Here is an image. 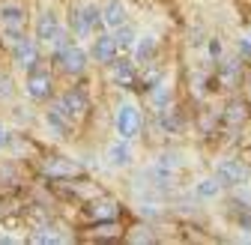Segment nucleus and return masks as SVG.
I'll return each instance as SVG.
<instances>
[{
    "label": "nucleus",
    "instance_id": "f257e3e1",
    "mask_svg": "<svg viewBox=\"0 0 251 245\" xmlns=\"http://www.w3.org/2000/svg\"><path fill=\"white\" fill-rule=\"evenodd\" d=\"M51 60H54L57 72H63V75H84L90 66V54L78 42H72L69 33L51 48Z\"/></svg>",
    "mask_w": 251,
    "mask_h": 245
},
{
    "label": "nucleus",
    "instance_id": "f03ea898",
    "mask_svg": "<svg viewBox=\"0 0 251 245\" xmlns=\"http://www.w3.org/2000/svg\"><path fill=\"white\" fill-rule=\"evenodd\" d=\"M27 33V9L21 0H0V39L12 45L18 36Z\"/></svg>",
    "mask_w": 251,
    "mask_h": 245
},
{
    "label": "nucleus",
    "instance_id": "7ed1b4c3",
    "mask_svg": "<svg viewBox=\"0 0 251 245\" xmlns=\"http://www.w3.org/2000/svg\"><path fill=\"white\" fill-rule=\"evenodd\" d=\"M179 171H182V162H179L176 152H162V156L147 168V186L155 189V192H165L176 182Z\"/></svg>",
    "mask_w": 251,
    "mask_h": 245
},
{
    "label": "nucleus",
    "instance_id": "20e7f679",
    "mask_svg": "<svg viewBox=\"0 0 251 245\" xmlns=\"http://www.w3.org/2000/svg\"><path fill=\"white\" fill-rule=\"evenodd\" d=\"M69 27H72V33L81 36V39L96 36L99 30H102V9L96 3H78V6H72Z\"/></svg>",
    "mask_w": 251,
    "mask_h": 245
},
{
    "label": "nucleus",
    "instance_id": "39448f33",
    "mask_svg": "<svg viewBox=\"0 0 251 245\" xmlns=\"http://www.w3.org/2000/svg\"><path fill=\"white\" fill-rule=\"evenodd\" d=\"M51 108H57L63 117L72 122V129H75L78 122L87 117V111H90V96L84 93L81 87H69L66 93H60V96L51 102Z\"/></svg>",
    "mask_w": 251,
    "mask_h": 245
},
{
    "label": "nucleus",
    "instance_id": "423d86ee",
    "mask_svg": "<svg viewBox=\"0 0 251 245\" xmlns=\"http://www.w3.org/2000/svg\"><path fill=\"white\" fill-rule=\"evenodd\" d=\"M63 36H66V27H63L60 15L54 9H42L36 15V24H33V39L39 48H54Z\"/></svg>",
    "mask_w": 251,
    "mask_h": 245
},
{
    "label": "nucleus",
    "instance_id": "0eeeda50",
    "mask_svg": "<svg viewBox=\"0 0 251 245\" xmlns=\"http://www.w3.org/2000/svg\"><path fill=\"white\" fill-rule=\"evenodd\" d=\"M24 93L33 102H48L54 96V75L42 63H36L33 69L24 72Z\"/></svg>",
    "mask_w": 251,
    "mask_h": 245
},
{
    "label": "nucleus",
    "instance_id": "6e6552de",
    "mask_svg": "<svg viewBox=\"0 0 251 245\" xmlns=\"http://www.w3.org/2000/svg\"><path fill=\"white\" fill-rule=\"evenodd\" d=\"M9 48V54H12V63L21 69V72H27V69H33L36 63H42V48L36 45V39L33 36H18L12 45H6Z\"/></svg>",
    "mask_w": 251,
    "mask_h": 245
},
{
    "label": "nucleus",
    "instance_id": "1a4fd4ad",
    "mask_svg": "<svg viewBox=\"0 0 251 245\" xmlns=\"http://www.w3.org/2000/svg\"><path fill=\"white\" fill-rule=\"evenodd\" d=\"M215 176L222 182V189H239V186L248 182L251 171H248V165L242 159H222L218 168H215Z\"/></svg>",
    "mask_w": 251,
    "mask_h": 245
},
{
    "label": "nucleus",
    "instance_id": "9d476101",
    "mask_svg": "<svg viewBox=\"0 0 251 245\" xmlns=\"http://www.w3.org/2000/svg\"><path fill=\"white\" fill-rule=\"evenodd\" d=\"M114 126H117V135L123 141H132L138 135V129H141V111L135 105H129V102L120 105L117 108V117H114Z\"/></svg>",
    "mask_w": 251,
    "mask_h": 245
},
{
    "label": "nucleus",
    "instance_id": "9b49d317",
    "mask_svg": "<svg viewBox=\"0 0 251 245\" xmlns=\"http://www.w3.org/2000/svg\"><path fill=\"white\" fill-rule=\"evenodd\" d=\"M108 66H111V78H114V84L120 90H135V84H138V63H135V60L114 57Z\"/></svg>",
    "mask_w": 251,
    "mask_h": 245
},
{
    "label": "nucleus",
    "instance_id": "f8f14e48",
    "mask_svg": "<svg viewBox=\"0 0 251 245\" xmlns=\"http://www.w3.org/2000/svg\"><path fill=\"white\" fill-rule=\"evenodd\" d=\"M42 173H45V179H54V182H60V179H72V176H81V173H84V168H81L78 162H72V159L54 156V159H48V162H45Z\"/></svg>",
    "mask_w": 251,
    "mask_h": 245
},
{
    "label": "nucleus",
    "instance_id": "ddd939ff",
    "mask_svg": "<svg viewBox=\"0 0 251 245\" xmlns=\"http://www.w3.org/2000/svg\"><path fill=\"white\" fill-rule=\"evenodd\" d=\"M245 122H248V111L242 102H230L225 111H222V129L227 138H239V132L245 129Z\"/></svg>",
    "mask_w": 251,
    "mask_h": 245
},
{
    "label": "nucleus",
    "instance_id": "4468645a",
    "mask_svg": "<svg viewBox=\"0 0 251 245\" xmlns=\"http://www.w3.org/2000/svg\"><path fill=\"white\" fill-rule=\"evenodd\" d=\"M120 54L117 48V39L114 33H99V36H93V48H90V57L96 60V63H111V60Z\"/></svg>",
    "mask_w": 251,
    "mask_h": 245
},
{
    "label": "nucleus",
    "instance_id": "2eb2a0df",
    "mask_svg": "<svg viewBox=\"0 0 251 245\" xmlns=\"http://www.w3.org/2000/svg\"><path fill=\"white\" fill-rule=\"evenodd\" d=\"M120 212H123V206L117 200H96L87 206V216L93 219V224H111L120 219Z\"/></svg>",
    "mask_w": 251,
    "mask_h": 245
},
{
    "label": "nucleus",
    "instance_id": "dca6fc26",
    "mask_svg": "<svg viewBox=\"0 0 251 245\" xmlns=\"http://www.w3.org/2000/svg\"><path fill=\"white\" fill-rule=\"evenodd\" d=\"M99 9H102V27L117 30L120 24H126V3L123 0H108V3L99 6Z\"/></svg>",
    "mask_w": 251,
    "mask_h": 245
},
{
    "label": "nucleus",
    "instance_id": "f3484780",
    "mask_svg": "<svg viewBox=\"0 0 251 245\" xmlns=\"http://www.w3.org/2000/svg\"><path fill=\"white\" fill-rule=\"evenodd\" d=\"M108 165L111 168H129L132 165V147H129V141H114L111 147H108Z\"/></svg>",
    "mask_w": 251,
    "mask_h": 245
},
{
    "label": "nucleus",
    "instance_id": "a211bd4d",
    "mask_svg": "<svg viewBox=\"0 0 251 245\" xmlns=\"http://www.w3.org/2000/svg\"><path fill=\"white\" fill-rule=\"evenodd\" d=\"M155 54H159V39H155V36H141V42L135 45V63L138 66H144V63H150V60H155Z\"/></svg>",
    "mask_w": 251,
    "mask_h": 245
},
{
    "label": "nucleus",
    "instance_id": "6ab92c4d",
    "mask_svg": "<svg viewBox=\"0 0 251 245\" xmlns=\"http://www.w3.org/2000/svg\"><path fill=\"white\" fill-rule=\"evenodd\" d=\"M218 195H222V182H218V176H203L201 182H195V197L198 200H215Z\"/></svg>",
    "mask_w": 251,
    "mask_h": 245
},
{
    "label": "nucleus",
    "instance_id": "aec40b11",
    "mask_svg": "<svg viewBox=\"0 0 251 245\" xmlns=\"http://www.w3.org/2000/svg\"><path fill=\"white\" fill-rule=\"evenodd\" d=\"M218 75H222L225 87H233L239 81V60H218Z\"/></svg>",
    "mask_w": 251,
    "mask_h": 245
},
{
    "label": "nucleus",
    "instance_id": "412c9836",
    "mask_svg": "<svg viewBox=\"0 0 251 245\" xmlns=\"http://www.w3.org/2000/svg\"><path fill=\"white\" fill-rule=\"evenodd\" d=\"M114 39H117V48L120 51H126L132 42H135V27H129V24H120L117 30H114Z\"/></svg>",
    "mask_w": 251,
    "mask_h": 245
},
{
    "label": "nucleus",
    "instance_id": "4be33fe9",
    "mask_svg": "<svg viewBox=\"0 0 251 245\" xmlns=\"http://www.w3.org/2000/svg\"><path fill=\"white\" fill-rule=\"evenodd\" d=\"M15 96V90H12V81H9V75H3L0 72V102H9Z\"/></svg>",
    "mask_w": 251,
    "mask_h": 245
},
{
    "label": "nucleus",
    "instance_id": "5701e85b",
    "mask_svg": "<svg viewBox=\"0 0 251 245\" xmlns=\"http://www.w3.org/2000/svg\"><path fill=\"white\" fill-rule=\"evenodd\" d=\"M66 236H57V233H48V227H42V230H36L33 236H30V242H63Z\"/></svg>",
    "mask_w": 251,
    "mask_h": 245
},
{
    "label": "nucleus",
    "instance_id": "b1692460",
    "mask_svg": "<svg viewBox=\"0 0 251 245\" xmlns=\"http://www.w3.org/2000/svg\"><path fill=\"white\" fill-rule=\"evenodd\" d=\"M209 57H212V63L222 60V42H218V39H209Z\"/></svg>",
    "mask_w": 251,
    "mask_h": 245
},
{
    "label": "nucleus",
    "instance_id": "393cba45",
    "mask_svg": "<svg viewBox=\"0 0 251 245\" xmlns=\"http://www.w3.org/2000/svg\"><path fill=\"white\" fill-rule=\"evenodd\" d=\"M236 48H239V54H242L245 60H251V39H239V45H236Z\"/></svg>",
    "mask_w": 251,
    "mask_h": 245
},
{
    "label": "nucleus",
    "instance_id": "a878e982",
    "mask_svg": "<svg viewBox=\"0 0 251 245\" xmlns=\"http://www.w3.org/2000/svg\"><path fill=\"white\" fill-rule=\"evenodd\" d=\"M6 144H9V129L3 126V122H0V149H3Z\"/></svg>",
    "mask_w": 251,
    "mask_h": 245
},
{
    "label": "nucleus",
    "instance_id": "bb28decb",
    "mask_svg": "<svg viewBox=\"0 0 251 245\" xmlns=\"http://www.w3.org/2000/svg\"><path fill=\"white\" fill-rule=\"evenodd\" d=\"M248 99H251V78H248Z\"/></svg>",
    "mask_w": 251,
    "mask_h": 245
}]
</instances>
